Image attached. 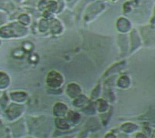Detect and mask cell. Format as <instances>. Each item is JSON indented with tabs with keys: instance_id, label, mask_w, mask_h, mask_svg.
Masks as SVG:
<instances>
[{
	"instance_id": "1",
	"label": "cell",
	"mask_w": 155,
	"mask_h": 138,
	"mask_svg": "<svg viewBox=\"0 0 155 138\" xmlns=\"http://www.w3.org/2000/svg\"><path fill=\"white\" fill-rule=\"evenodd\" d=\"M27 33V29L19 24H11L0 29V36L3 37H13L22 36Z\"/></svg>"
},
{
	"instance_id": "2",
	"label": "cell",
	"mask_w": 155,
	"mask_h": 138,
	"mask_svg": "<svg viewBox=\"0 0 155 138\" xmlns=\"http://www.w3.org/2000/svg\"><path fill=\"white\" fill-rule=\"evenodd\" d=\"M64 83V78L62 75L57 71H51L47 77V84L52 89H58L62 86Z\"/></svg>"
},
{
	"instance_id": "3",
	"label": "cell",
	"mask_w": 155,
	"mask_h": 138,
	"mask_svg": "<svg viewBox=\"0 0 155 138\" xmlns=\"http://www.w3.org/2000/svg\"><path fill=\"white\" fill-rule=\"evenodd\" d=\"M24 112V107L20 105L13 104L7 109V116L9 120H16L22 115Z\"/></svg>"
},
{
	"instance_id": "4",
	"label": "cell",
	"mask_w": 155,
	"mask_h": 138,
	"mask_svg": "<svg viewBox=\"0 0 155 138\" xmlns=\"http://www.w3.org/2000/svg\"><path fill=\"white\" fill-rule=\"evenodd\" d=\"M81 88L76 83H70L67 86V94L71 98H76L77 96H79L81 95Z\"/></svg>"
},
{
	"instance_id": "5",
	"label": "cell",
	"mask_w": 155,
	"mask_h": 138,
	"mask_svg": "<svg viewBox=\"0 0 155 138\" xmlns=\"http://www.w3.org/2000/svg\"><path fill=\"white\" fill-rule=\"evenodd\" d=\"M68 112V106L67 105H65L64 103L58 102L56 103L54 107H53V114L54 115L58 116V117H61L64 116Z\"/></svg>"
},
{
	"instance_id": "6",
	"label": "cell",
	"mask_w": 155,
	"mask_h": 138,
	"mask_svg": "<svg viewBox=\"0 0 155 138\" xmlns=\"http://www.w3.org/2000/svg\"><path fill=\"white\" fill-rule=\"evenodd\" d=\"M11 99L15 102L18 103H24L25 101L28 100V96L26 93L22 92V91H18V92H13L10 94Z\"/></svg>"
},
{
	"instance_id": "7",
	"label": "cell",
	"mask_w": 155,
	"mask_h": 138,
	"mask_svg": "<svg viewBox=\"0 0 155 138\" xmlns=\"http://www.w3.org/2000/svg\"><path fill=\"white\" fill-rule=\"evenodd\" d=\"M9 77L4 72H0V89H6L9 86Z\"/></svg>"
},
{
	"instance_id": "8",
	"label": "cell",
	"mask_w": 155,
	"mask_h": 138,
	"mask_svg": "<svg viewBox=\"0 0 155 138\" xmlns=\"http://www.w3.org/2000/svg\"><path fill=\"white\" fill-rule=\"evenodd\" d=\"M67 118L69 122H71L72 124H78L81 121V115L78 112L75 111H69L67 114Z\"/></svg>"
},
{
	"instance_id": "9",
	"label": "cell",
	"mask_w": 155,
	"mask_h": 138,
	"mask_svg": "<svg viewBox=\"0 0 155 138\" xmlns=\"http://www.w3.org/2000/svg\"><path fill=\"white\" fill-rule=\"evenodd\" d=\"M88 98L85 96H79L75 98V100L73 101V105L77 107H82L84 105H86L88 104Z\"/></svg>"
},
{
	"instance_id": "10",
	"label": "cell",
	"mask_w": 155,
	"mask_h": 138,
	"mask_svg": "<svg viewBox=\"0 0 155 138\" xmlns=\"http://www.w3.org/2000/svg\"><path fill=\"white\" fill-rule=\"evenodd\" d=\"M50 30L53 34H58L62 31V26L59 21L58 20H53L50 23Z\"/></svg>"
},
{
	"instance_id": "11",
	"label": "cell",
	"mask_w": 155,
	"mask_h": 138,
	"mask_svg": "<svg viewBox=\"0 0 155 138\" xmlns=\"http://www.w3.org/2000/svg\"><path fill=\"white\" fill-rule=\"evenodd\" d=\"M55 124H56V126H57L58 129H60V130H68V129L70 128L68 123L65 119H62V118H58V119H56Z\"/></svg>"
},
{
	"instance_id": "12",
	"label": "cell",
	"mask_w": 155,
	"mask_h": 138,
	"mask_svg": "<svg viewBox=\"0 0 155 138\" xmlns=\"http://www.w3.org/2000/svg\"><path fill=\"white\" fill-rule=\"evenodd\" d=\"M97 107L100 112H105L108 108V105L104 100H99L97 102Z\"/></svg>"
},
{
	"instance_id": "13",
	"label": "cell",
	"mask_w": 155,
	"mask_h": 138,
	"mask_svg": "<svg viewBox=\"0 0 155 138\" xmlns=\"http://www.w3.org/2000/svg\"><path fill=\"white\" fill-rule=\"evenodd\" d=\"M19 21L23 26H28L29 24V22H30V18H29V17L28 15L24 14V15H21L19 17Z\"/></svg>"
},
{
	"instance_id": "14",
	"label": "cell",
	"mask_w": 155,
	"mask_h": 138,
	"mask_svg": "<svg viewBox=\"0 0 155 138\" xmlns=\"http://www.w3.org/2000/svg\"><path fill=\"white\" fill-rule=\"evenodd\" d=\"M48 27V21L47 20H44L42 19L40 22H39V25H38V28L41 32H46L47 29Z\"/></svg>"
},
{
	"instance_id": "15",
	"label": "cell",
	"mask_w": 155,
	"mask_h": 138,
	"mask_svg": "<svg viewBox=\"0 0 155 138\" xmlns=\"http://www.w3.org/2000/svg\"><path fill=\"white\" fill-rule=\"evenodd\" d=\"M0 104H1L2 107H5L8 105V98H7L6 95H4L2 98H0Z\"/></svg>"
},
{
	"instance_id": "16",
	"label": "cell",
	"mask_w": 155,
	"mask_h": 138,
	"mask_svg": "<svg viewBox=\"0 0 155 138\" xmlns=\"http://www.w3.org/2000/svg\"><path fill=\"white\" fill-rule=\"evenodd\" d=\"M5 20H6V17H5V15H4V14H2V13H0V25L4 24Z\"/></svg>"
},
{
	"instance_id": "17",
	"label": "cell",
	"mask_w": 155,
	"mask_h": 138,
	"mask_svg": "<svg viewBox=\"0 0 155 138\" xmlns=\"http://www.w3.org/2000/svg\"><path fill=\"white\" fill-rule=\"evenodd\" d=\"M0 44H1V41H0Z\"/></svg>"
}]
</instances>
